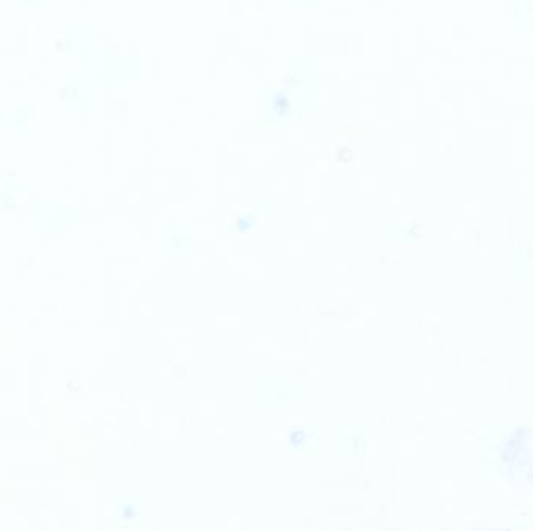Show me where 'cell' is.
<instances>
[{
	"mask_svg": "<svg viewBox=\"0 0 533 531\" xmlns=\"http://www.w3.org/2000/svg\"><path fill=\"white\" fill-rule=\"evenodd\" d=\"M19 5H39L41 0H18Z\"/></svg>",
	"mask_w": 533,
	"mask_h": 531,
	"instance_id": "1",
	"label": "cell"
}]
</instances>
